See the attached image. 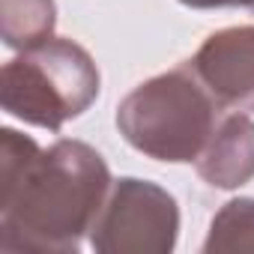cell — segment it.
<instances>
[{
    "label": "cell",
    "mask_w": 254,
    "mask_h": 254,
    "mask_svg": "<svg viewBox=\"0 0 254 254\" xmlns=\"http://www.w3.org/2000/svg\"><path fill=\"white\" fill-rule=\"evenodd\" d=\"M111 191L105 159L84 141L42 150L33 138L0 132V251L75 254Z\"/></svg>",
    "instance_id": "cell-1"
},
{
    "label": "cell",
    "mask_w": 254,
    "mask_h": 254,
    "mask_svg": "<svg viewBox=\"0 0 254 254\" xmlns=\"http://www.w3.org/2000/svg\"><path fill=\"white\" fill-rule=\"evenodd\" d=\"M218 102L189 63L138 84L117 108V129L156 162H197L218 120Z\"/></svg>",
    "instance_id": "cell-2"
},
{
    "label": "cell",
    "mask_w": 254,
    "mask_h": 254,
    "mask_svg": "<svg viewBox=\"0 0 254 254\" xmlns=\"http://www.w3.org/2000/svg\"><path fill=\"white\" fill-rule=\"evenodd\" d=\"M99 69L72 39H45L9 60L0 72L3 111L42 129H63L99 96Z\"/></svg>",
    "instance_id": "cell-3"
},
{
    "label": "cell",
    "mask_w": 254,
    "mask_h": 254,
    "mask_svg": "<svg viewBox=\"0 0 254 254\" xmlns=\"http://www.w3.org/2000/svg\"><path fill=\"white\" fill-rule=\"evenodd\" d=\"M180 236V206L162 186L138 177L111 183L93 221L90 245L99 254H168Z\"/></svg>",
    "instance_id": "cell-4"
},
{
    "label": "cell",
    "mask_w": 254,
    "mask_h": 254,
    "mask_svg": "<svg viewBox=\"0 0 254 254\" xmlns=\"http://www.w3.org/2000/svg\"><path fill=\"white\" fill-rule=\"evenodd\" d=\"M221 108L254 114V27H224L203 39L189 60Z\"/></svg>",
    "instance_id": "cell-5"
},
{
    "label": "cell",
    "mask_w": 254,
    "mask_h": 254,
    "mask_svg": "<svg viewBox=\"0 0 254 254\" xmlns=\"http://www.w3.org/2000/svg\"><path fill=\"white\" fill-rule=\"evenodd\" d=\"M194 165L200 180L212 189L245 186L254 177V120L245 114L224 117Z\"/></svg>",
    "instance_id": "cell-6"
},
{
    "label": "cell",
    "mask_w": 254,
    "mask_h": 254,
    "mask_svg": "<svg viewBox=\"0 0 254 254\" xmlns=\"http://www.w3.org/2000/svg\"><path fill=\"white\" fill-rule=\"evenodd\" d=\"M54 0H0V36L6 48L27 51L54 36Z\"/></svg>",
    "instance_id": "cell-7"
},
{
    "label": "cell",
    "mask_w": 254,
    "mask_h": 254,
    "mask_svg": "<svg viewBox=\"0 0 254 254\" xmlns=\"http://www.w3.org/2000/svg\"><path fill=\"white\" fill-rule=\"evenodd\" d=\"M206 254H224V251H254V197H236L227 200L212 224L209 236L203 242Z\"/></svg>",
    "instance_id": "cell-8"
},
{
    "label": "cell",
    "mask_w": 254,
    "mask_h": 254,
    "mask_svg": "<svg viewBox=\"0 0 254 254\" xmlns=\"http://www.w3.org/2000/svg\"><path fill=\"white\" fill-rule=\"evenodd\" d=\"M191 9H218V6H245L254 12V0H180Z\"/></svg>",
    "instance_id": "cell-9"
}]
</instances>
